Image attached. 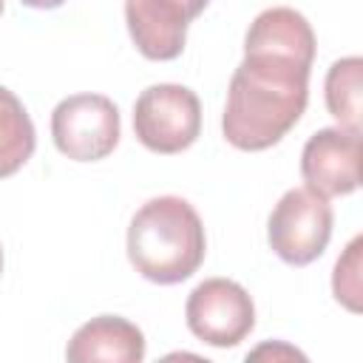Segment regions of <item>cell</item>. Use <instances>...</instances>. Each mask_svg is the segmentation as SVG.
Listing matches in <instances>:
<instances>
[{"instance_id": "1", "label": "cell", "mask_w": 363, "mask_h": 363, "mask_svg": "<svg viewBox=\"0 0 363 363\" xmlns=\"http://www.w3.org/2000/svg\"><path fill=\"white\" fill-rule=\"evenodd\" d=\"M312 60L267 48L244 45L221 116L224 139L238 150H267L278 145L301 119L309 99Z\"/></svg>"}, {"instance_id": "2", "label": "cell", "mask_w": 363, "mask_h": 363, "mask_svg": "<svg viewBox=\"0 0 363 363\" xmlns=\"http://www.w3.org/2000/svg\"><path fill=\"white\" fill-rule=\"evenodd\" d=\"M207 252L204 224L190 201L159 196L145 201L128 227V258L153 284H182Z\"/></svg>"}, {"instance_id": "3", "label": "cell", "mask_w": 363, "mask_h": 363, "mask_svg": "<svg viewBox=\"0 0 363 363\" xmlns=\"http://www.w3.org/2000/svg\"><path fill=\"white\" fill-rule=\"evenodd\" d=\"M136 139L162 156L187 150L201 133V102L187 85L159 82L139 94L133 105Z\"/></svg>"}, {"instance_id": "4", "label": "cell", "mask_w": 363, "mask_h": 363, "mask_svg": "<svg viewBox=\"0 0 363 363\" xmlns=\"http://www.w3.org/2000/svg\"><path fill=\"white\" fill-rule=\"evenodd\" d=\"M332 221L335 216L329 199L312 193L309 187H292L272 207L267 221V238L281 261L292 267H306L323 255L332 238Z\"/></svg>"}, {"instance_id": "5", "label": "cell", "mask_w": 363, "mask_h": 363, "mask_svg": "<svg viewBox=\"0 0 363 363\" xmlns=\"http://www.w3.org/2000/svg\"><path fill=\"white\" fill-rule=\"evenodd\" d=\"M119 133V111L102 94L65 96L51 113L54 145L62 156L74 162H99L111 156Z\"/></svg>"}, {"instance_id": "6", "label": "cell", "mask_w": 363, "mask_h": 363, "mask_svg": "<svg viewBox=\"0 0 363 363\" xmlns=\"http://www.w3.org/2000/svg\"><path fill=\"white\" fill-rule=\"evenodd\" d=\"M184 318L199 340L216 349H233L252 332L255 303L241 284L230 278H207L190 292Z\"/></svg>"}, {"instance_id": "7", "label": "cell", "mask_w": 363, "mask_h": 363, "mask_svg": "<svg viewBox=\"0 0 363 363\" xmlns=\"http://www.w3.org/2000/svg\"><path fill=\"white\" fill-rule=\"evenodd\" d=\"M301 176L323 199L349 196L360 184V130L320 128L301 150Z\"/></svg>"}, {"instance_id": "8", "label": "cell", "mask_w": 363, "mask_h": 363, "mask_svg": "<svg viewBox=\"0 0 363 363\" xmlns=\"http://www.w3.org/2000/svg\"><path fill=\"white\" fill-rule=\"evenodd\" d=\"M210 0H125V20L142 57L164 62L184 51L187 26Z\"/></svg>"}, {"instance_id": "9", "label": "cell", "mask_w": 363, "mask_h": 363, "mask_svg": "<svg viewBox=\"0 0 363 363\" xmlns=\"http://www.w3.org/2000/svg\"><path fill=\"white\" fill-rule=\"evenodd\" d=\"M65 357L71 363H139L145 357V335L119 315H99L71 335Z\"/></svg>"}, {"instance_id": "10", "label": "cell", "mask_w": 363, "mask_h": 363, "mask_svg": "<svg viewBox=\"0 0 363 363\" xmlns=\"http://www.w3.org/2000/svg\"><path fill=\"white\" fill-rule=\"evenodd\" d=\"M37 133L23 102L0 85V179L14 176L34 153Z\"/></svg>"}, {"instance_id": "11", "label": "cell", "mask_w": 363, "mask_h": 363, "mask_svg": "<svg viewBox=\"0 0 363 363\" xmlns=\"http://www.w3.org/2000/svg\"><path fill=\"white\" fill-rule=\"evenodd\" d=\"M360 74H363V60L343 57L332 62L323 82L329 113L340 122V128L349 130H360Z\"/></svg>"}, {"instance_id": "12", "label": "cell", "mask_w": 363, "mask_h": 363, "mask_svg": "<svg viewBox=\"0 0 363 363\" xmlns=\"http://www.w3.org/2000/svg\"><path fill=\"white\" fill-rule=\"evenodd\" d=\"M360 247H363V238L354 235L346 252L337 258L335 275H332V292L349 312H360Z\"/></svg>"}, {"instance_id": "13", "label": "cell", "mask_w": 363, "mask_h": 363, "mask_svg": "<svg viewBox=\"0 0 363 363\" xmlns=\"http://www.w3.org/2000/svg\"><path fill=\"white\" fill-rule=\"evenodd\" d=\"M261 354H272V357L286 354V357H301V360H303V354H301V352H295V349H289V346H269V343H267V346H258L250 357H261Z\"/></svg>"}, {"instance_id": "14", "label": "cell", "mask_w": 363, "mask_h": 363, "mask_svg": "<svg viewBox=\"0 0 363 363\" xmlns=\"http://www.w3.org/2000/svg\"><path fill=\"white\" fill-rule=\"evenodd\" d=\"M28 9H60L65 0H23Z\"/></svg>"}, {"instance_id": "15", "label": "cell", "mask_w": 363, "mask_h": 363, "mask_svg": "<svg viewBox=\"0 0 363 363\" xmlns=\"http://www.w3.org/2000/svg\"><path fill=\"white\" fill-rule=\"evenodd\" d=\"M0 272H3V247H0Z\"/></svg>"}, {"instance_id": "16", "label": "cell", "mask_w": 363, "mask_h": 363, "mask_svg": "<svg viewBox=\"0 0 363 363\" xmlns=\"http://www.w3.org/2000/svg\"><path fill=\"white\" fill-rule=\"evenodd\" d=\"M0 14H3V0H0Z\"/></svg>"}]
</instances>
